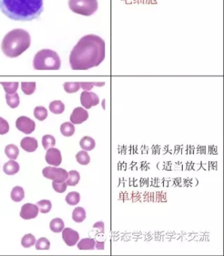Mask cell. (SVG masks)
I'll return each instance as SVG.
<instances>
[{
	"mask_svg": "<svg viewBox=\"0 0 224 256\" xmlns=\"http://www.w3.org/2000/svg\"><path fill=\"white\" fill-rule=\"evenodd\" d=\"M0 10L12 20L30 22L42 14L43 0H0Z\"/></svg>",
	"mask_w": 224,
	"mask_h": 256,
	"instance_id": "cell-2",
	"label": "cell"
},
{
	"mask_svg": "<svg viewBox=\"0 0 224 256\" xmlns=\"http://www.w3.org/2000/svg\"><path fill=\"white\" fill-rule=\"evenodd\" d=\"M49 109L52 113L55 114H60L63 113L65 110V106L61 101L57 100V101L52 102L49 106Z\"/></svg>",
	"mask_w": 224,
	"mask_h": 256,
	"instance_id": "cell-22",
	"label": "cell"
},
{
	"mask_svg": "<svg viewBox=\"0 0 224 256\" xmlns=\"http://www.w3.org/2000/svg\"><path fill=\"white\" fill-rule=\"evenodd\" d=\"M9 125L6 120L0 116V134H5L9 132Z\"/></svg>",
	"mask_w": 224,
	"mask_h": 256,
	"instance_id": "cell-37",
	"label": "cell"
},
{
	"mask_svg": "<svg viewBox=\"0 0 224 256\" xmlns=\"http://www.w3.org/2000/svg\"><path fill=\"white\" fill-rule=\"evenodd\" d=\"M37 206L39 210L42 214H47L51 210L52 204H51V202L49 200H42L38 202Z\"/></svg>",
	"mask_w": 224,
	"mask_h": 256,
	"instance_id": "cell-32",
	"label": "cell"
},
{
	"mask_svg": "<svg viewBox=\"0 0 224 256\" xmlns=\"http://www.w3.org/2000/svg\"><path fill=\"white\" fill-rule=\"evenodd\" d=\"M65 91L68 94H74V92H78L81 86H80L79 82H67L65 83L64 85Z\"/></svg>",
	"mask_w": 224,
	"mask_h": 256,
	"instance_id": "cell-31",
	"label": "cell"
},
{
	"mask_svg": "<svg viewBox=\"0 0 224 256\" xmlns=\"http://www.w3.org/2000/svg\"><path fill=\"white\" fill-rule=\"evenodd\" d=\"M60 132H61L63 136H66V137H70V136H73L74 133H75V126L72 122H64L60 126Z\"/></svg>",
	"mask_w": 224,
	"mask_h": 256,
	"instance_id": "cell-17",
	"label": "cell"
},
{
	"mask_svg": "<svg viewBox=\"0 0 224 256\" xmlns=\"http://www.w3.org/2000/svg\"><path fill=\"white\" fill-rule=\"evenodd\" d=\"M6 102L7 104H9V107L12 108H15L18 107L20 104L19 96L17 92L13 94H6Z\"/></svg>",
	"mask_w": 224,
	"mask_h": 256,
	"instance_id": "cell-24",
	"label": "cell"
},
{
	"mask_svg": "<svg viewBox=\"0 0 224 256\" xmlns=\"http://www.w3.org/2000/svg\"><path fill=\"white\" fill-rule=\"evenodd\" d=\"M64 226L63 220L60 218H54L50 223V228L54 233H59V232H62L64 229Z\"/></svg>",
	"mask_w": 224,
	"mask_h": 256,
	"instance_id": "cell-20",
	"label": "cell"
},
{
	"mask_svg": "<svg viewBox=\"0 0 224 256\" xmlns=\"http://www.w3.org/2000/svg\"><path fill=\"white\" fill-rule=\"evenodd\" d=\"M96 246V240L92 238H84L78 244V248L81 250H93Z\"/></svg>",
	"mask_w": 224,
	"mask_h": 256,
	"instance_id": "cell-16",
	"label": "cell"
},
{
	"mask_svg": "<svg viewBox=\"0 0 224 256\" xmlns=\"http://www.w3.org/2000/svg\"><path fill=\"white\" fill-rule=\"evenodd\" d=\"M36 244V238L31 234H28L25 235L24 238H22L21 240V244L25 248H29V247L33 246L34 244Z\"/></svg>",
	"mask_w": 224,
	"mask_h": 256,
	"instance_id": "cell-33",
	"label": "cell"
},
{
	"mask_svg": "<svg viewBox=\"0 0 224 256\" xmlns=\"http://www.w3.org/2000/svg\"><path fill=\"white\" fill-rule=\"evenodd\" d=\"M81 103L86 109H90L99 104V96L94 92L84 90L81 94Z\"/></svg>",
	"mask_w": 224,
	"mask_h": 256,
	"instance_id": "cell-8",
	"label": "cell"
},
{
	"mask_svg": "<svg viewBox=\"0 0 224 256\" xmlns=\"http://www.w3.org/2000/svg\"><path fill=\"white\" fill-rule=\"evenodd\" d=\"M39 214V208L36 204H26L21 208L20 216L21 218L25 220H31V218H36Z\"/></svg>",
	"mask_w": 224,
	"mask_h": 256,
	"instance_id": "cell-10",
	"label": "cell"
},
{
	"mask_svg": "<svg viewBox=\"0 0 224 256\" xmlns=\"http://www.w3.org/2000/svg\"><path fill=\"white\" fill-rule=\"evenodd\" d=\"M43 176L48 179L52 180L54 182L66 181L69 173L65 169L56 167H46L42 170Z\"/></svg>",
	"mask_w": 224,
	"mask_h": 256,
	"instance_id": "cell-6",
	"label": "cell"
},
{
	"mask_svg": "<svg viewBox=\"0 0 224 256\" xmlns=\"http://www.w3.org/2000/svg\"><path fill=\"white\" fill-rule=\"evenodd\" d=\"M61 61L57 52L49 49L39 50L33 60V67L36 70H59Z\"/></svg>",
	"mask_w": 224,
	"mask_h": 256,
	"instance_id": "cell-4",
	"label": "cell"
},
{
	"mask_svg": "<svg viewBox=\"0 0 224 256\" xmlns=\"http://www.w3.org/2000/svg\"><path fill=\"white\" fill-rule=\"evenodd\" d=\"M45 160L47 163L53 166H59L62 162L61 152L57 148H50L47 150Z\"/></svg>",
	"mask_w": 224,
	"mask_h": 256,
	"instance_id": "cell-9",
	"label": "cell"
},
{
	"mask_svg": "<svg viewBox=\"0 0 224 256\" xmlns=\"http://www.w3.org/2000/svg\"><path fill=\"white\" fill-rule=\"evenodd\" d=\"M34 116L39 120H45L48 118V110L45 107L38 106L35 108Z\"/></svg>",
	"mask_w": 224,
	"mask_h": 256,
	"instance_id": "cell-29",
	"label": "cell"
},
{
	"mask_svg": "<svg viewBox=\"0 0 224 256\" xmlns=\"http://www.w3.org/2000/svg\"><path fill=\"white\" fill-rule=\"evenodd\" d=\"M104 244H105L104 242H98V241H96V248L100 250H104V248H105V246H104Z\"/></svg>",
	"mask_w": 224,
	"mask_h": 256,
	"instance_id": "cell-39",
	"label": "cell"
},
{
	"mask_svg": "<svg viewBox=\"0 0 224 256\" xmlns=\"http://www.w3.org/2000/svg\"><path fill=\"white\" fill-rule=\"evenodd\" d=\"M105 58V43L101 37H82L71 52L69 62L73 70H87L99 66Z\"/></svg>",
	"mask_w": 224,
	"mask_h": 256,
	"instance_id": "cell-1",
	"label": "cell"
},
{
	"mask_svg": "<svg viewBox=\"0 0 224 256\" xmlns=\"http://www.w3.org/2000/svg\"><path fill=\"white\" fill-rule=\"evenodd\" d=\"M0 84L3 85L5 91H6V94H15L18 90V82H0Z\"/></svg>",
	"mask_w": 224,
	"mask_h": 256,
	"instance_id": "cell-25",
	"label": "cell"
},
{
	"mask_svg": "<svg viewBox=\"0 0 224 256\" xmlns=\"http://www.w3.org/2000/svg\"><path fill=\"white\" fill-rule=\"evenodd\" d=\"M80 146L84 150L90 151L94 149L96 146V142L93 138L89 136H84L81 140H80Z\"/></svg>",
	"mask_w": 224,
	"mask_h": 256,
	"instance_id": "cell-15",
	"label": "cell"
},
{
	"mask_svg": "<svg viewBox=\"0 0 224 256\" xmlns=\"http://www.w3.org/2000/svg\"><path fill=\"white\" fill-rule=\"evenodd\" d=\"M36 84L35 82H23L21 89L26 95H32L36 90Z\"/></svg>",
	"mask_w": 224,
	"mask_h": 256,
	"instance_id": "cell-28",
	"label": "cell"
},
{
	"mask_svg": "<svg viewBox=\"0 0 224 256\" xmlns=\"http://www.w3.org/2000/svg\"><path fill=\"white\" fill-rule=\"evenodd\" d=\"M5 152H6V156L10 160H15L18 158V155H19V149L15 145L9 144L6 146V149H5Z\"/></svg>",
	"mask_w": 224,
	"mask_h": 256,
	"instance_id": "cell-23",
	"label": "cell"
},
{
	"mask_svg": "<svg viewBox=\"0 0 224 256\" xmlns=\"http://www.w3.org/2000/svg\"><path fill=\"white\" fill-rule=\"evenodd\" d=\"M63 239L69 246H73L79 240V234L76 230L66 228L63 230Z\"/></svg>",
	"mask_w": 224,
	"mask_h": 256,
	"instance_id": "cell-12",
	"label": "cell"
},
{
	"mask_svg": "<svg viewBox=\"0 0 224 256\" xmlns=\"http://www.w3.org/2000/svg\"><path fill=\"white\" fill-rule=\"evenodd\" d=\"M76 160L79 164H82V166H87L90 163V157L87 151H80L76 154Z\"/></svg>",
	"mask_w": 224,
	"mask_h": 256,
	"instance_id": "cell-27",
	"label": "cell"
},
{
	"mask_svg": "<svg viewBox=\"0 0 224 256\" xmlns=\"http://www.w3.org/2000/svg\"><path fill=\"white\" fill-rule=\"evenodd\" d=\"M81 196L77 192H69L66 197V202L69 205H76L79 203Z\"/></svg>",
	"mask_w": 224,
	"mask_h": 256,
	"instance_id": "cell-30",
	"label": "cell"
},
{
	"mask_svg": "<svg viewBox=\"0 0 224 256\" xmlns=\"http://www.w3.org/2000/svg\"><path fill=\"white\" fill-rule=\"evenodd\" d=\"M89 118V114L85 109L81 107L74 109L70 116V121L73 124H81L87 120Z\"/></svg>",
	"mask_w": 224,
	"mask_h": 256,
	"instance_id": "cell-11",
	"label": "cell"
},
{
	"mask_svg": "<svg viewBox=\"0 0 224 256\" xmlns=\"http://www.w3.org/2000/svg\"><path fill=\"white\" fill-rule=\"evenodd\" d=\"M52 186L54 190L59 193L65 192L66 188H67V184H66V181H63V182H54V181H53Z\"/></svg>",
	"mask_w": 224,
	"mask_h": 256,
	"instance_id": "cell-36",
	"label": "cell"
},
{
	"mask_svg": "<svg viewBox=\"0 0 224 256\" xmlns=\"http://www.w3.org/2000/svg\"><path fill=\"white\" fill-rule=\"evenodd\" d=\"M56 144V139L54 136L51 134H45L42 138V146L45 150L50 149V148H54Z\"/></svg>",
	"mask_w": 224,
	"mask_h": 256,
	"instance_id": "cell-26",
	"label": "cell"
},
{
	"mask_svg": "<svg viewBox=\"0 0 224 256\" xmlns=\"http://www.w3.org/2000/svg\"><path fill=\"white\" fill-rule=\"evenodd\" d=\"M31 44V38L27 31L14 30L6 34L1 44V49L6 56L15 58L26 52Z\"/></svg>",
	"mask_w": 224,
	"mask_h": 256,
	"instance_id": "cell-3",
	"label": "cell"
},
{
	"mask_svg": "<svg viewBox=\"0 0 224 256\" xmlns=\"http://www.w3.org/2000/svg\"><path fill=\"white\" fill-rule=\"evenodd\" d=\"M71 11L75 14L90 16L98 10L97 0H69Z\"/></svg>",
	"mask_w": 224,
	"mask_h": 256,
	"instance_id": "cell-5",
	"label": "cell"
},
{
	"mask_svg": "<svg viewBox=\"0 0 224 256\" xmlns=\"http://www.w3.org/2000/svg\"><path fill=\"white\" fill-rule=\"evenodd\" d=\"M36 248L37 250H48L50 248V241L47 238H39L36 244Z\"/></svg>",
	"mask_w": 224,
	"mask_h": 256,
	"instance_id": "cell-34",
	"label": "cell"
},
{
	"mask_svg": "<svg viewBox=\"0 0 224 256\" xmlns=\"http://www.w3.org/2000/svg\"><path fill=\"white\" fill-rule=\"evenodd\" d=\"M16 127L19 131L22 132L24 134H31L36 128V124L33 120L27 116H21L16 121Z\"/></svg>",
	"mask_w": 224,
	"mask_h": 256,
	"instance_id": "cell-7",
	"label": "cell"
},
{
	"mask_svg": "<svg viewBox=\"0 0 224 256\" xmlns=\"http://www.w3.org/2000/svg\"><path fill=\"white\" fill-rule=\"evenodd\" d=\"M25 197L24 188L22 187L15 186L11 192V198L15 202H20Z\"/></svg>",
	"mask_w": 224,
	"mask_h": 256,
	"instance_id": "cell-19",
	"label": "cell"
},
{
	"mask_svg": "<svg viewBox=\"0 0 224 256\" xmlns=\"http://www.w3.org/2000/svg\"><path fill=\"white\" fill-rule=\"evenodd\" d=\"M86 218V211L84 208L78 206L75 208L73 212H72V220L75 222H82Z\"/></svg>",
	"mask_w": 224,
	"mask_h": 256,
	"instance_id": "cell-18",
	"label": "cell"
},
{
	"mask_svg": "<svg viewBox=\"0 0 224 256\" xmlns=\"http://www.w3.org/2000/svg\"><path fill=\"white\" fill-rule=\"evenodd\" d=\"M80 174L77 170H70L69 172V176L66 179V182L67 186H75L80 181Z\"/></svg>",
	"mask_w": 224,
	"mask_h": 256,
	"instance_id": "cell-21",
	"label": "cell"
},
{
	"mask_svg": "<svg viewBox=\"0 0 224 256\" xmlns=\"http://www.w3.org/2000/svg\"><path fill=\"white\" fill-rule=\"evenodd\" d=\"M104 226H105V224H104L103 222H99L95 223L93 228L98 229V230H99L98 233L104 234V232H105Z\"/></svg>",
	"mask_w": 224,
	"mask_h": 256,
	"instance_id": "cell-38",
	"label": "cell"
},
{
	"mask_svg": "<svg viewBox=\"0 0 224 256\" xmlns=\"http://www.w3.org/2000/svg\"><path fill=\"white\" fill-rule=\"evenodd\" d=\"M20 170V166L15 160H11L3 166V172L8 175H14Z\"/></svg>",
	"mask_w": 224,
	"mask_h": 256,
	"instance_id": "cell-14",
	"label": "cell"
},
{
	"mask_svg": "<svg viewBox=\"0 0 224 256\" xmlns=\"http://www.w3.org/2000/svg\"><path fill=\"white\" fill-rule=\"evenodd\" d=\"M21 146L27 152H34L38 148V142L36 138L31 137H26L22 139Z\"/></svg>",
	"mask_w": 224,
	"mask_h": 256,
	"instance_id": "cell-13",
	"label": "cell"
},
{
	"mask_svg": "<svg viewBox=\"0 0 224 256\" xmlns=\"http://www.w3.org/2000/svg\"><path fill=\"white\" fill-rule=\"evenodd\" d=\"M105 85V82H81L80 86L84 90L89 91L93 89V86H102Z\"/></svg>",
	"mask_w": 224,
	"mask_h": 256,
	"instance_id": "cell-35",
	"label": "cell"
}]
</instances>
